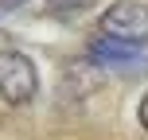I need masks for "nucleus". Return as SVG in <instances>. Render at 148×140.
Segmentation results:
<instances>
[{"mask_svg":"<svg viewBox=\"0 0 148 140\" xmlns=\"http://www.w3.org/2000/svg\"><path fill=\"white\" fill-rule=\"evenodd\" d=\"M90 59L97 62V66H113V70H129V66H144V55L136 43H125V39H94L90 43Z\"/></svg>","mask_w":148,"mask_h":140,"instance_id":"nucleus-3","label":"nucleus"},{"mask_svg":"<svg viewBox=\"0 0 148 140\" xmlns=\"http://www.w3.org/2000/svg\"><path fill=\"white\" fill-rule=\"evenodd\" d=\"M101 31L109 39L144 43L148 39V4L144 0H117L101 12Z\"/></svg>","mask_w":148,"mask_h":140,"instance_id":"nucleus-2","label":"nucleus"},{"mask_svg":"<svg viewBox=\"0 0 148 140\" xmlns=\"http://www.w3.org/2000/svg\"><path fill=\"white\" fill-rule=\"evenodd\" d=\"M136 117H140V125L148 128V94L140 97V105H136Z\"/></svg>","mask_w":148,"mask_h":140,"instance_id":"nucleus-4","label":"nucleus"},{"mask_svg":"<svg viewBox=\"0 0 148 140\" xmlns=\"http://www.w3.org/2000/svg\"><path fill=\"white\" fill-rule=\"evenodd\" d=\"M23 0H0V8H20Z\"/></svg>","mask_w":148,"mask_h":140,"instance_id":"nucleus-5","label":"nucleus"},{"mask_svg":"<svg viewBox=\"0 0 148 140\" xmlns=\"http://www.w3.org/2000/svg\"><path fill=\"white\" fill-rule=\"evenodd\" d=\"M35 86H39V74L27 55L0 51V97L8 105H27L35 97Z\"/></svg>","mask_w":148,"mask_h":140,"instance_id":"nucleus-1","label":"nucleus"}]
</instances>
